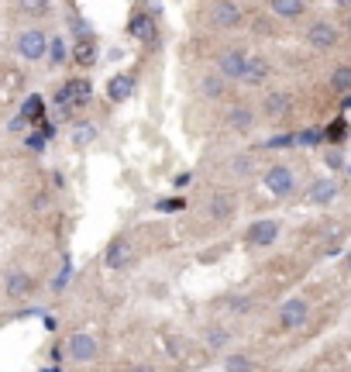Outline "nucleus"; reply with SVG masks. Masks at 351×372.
<instances>
[{
  "label": "nucleus",
  "mask_w": 351,
  "mask_h": 372,
  "mask_svg": "<svg viewBox=\"0 0 351 372\" xmlns=\"http://www.w3.org/2000/svg\"><path fill=\"white\" fill-rule=\"evenodd\" d=\"M262 190H266L269 197H275V200H290V197H297V190H299L297 169L286 165V162L269 165V169L262 173Z\"/></svg>",
  "instance_id": "obj_1"
},
{
  "label": "nucleus",
  "mask_w": 351,
  "mask_h": 372,
  "mask_svg": "<svg viewBox=\"0 0 351 372\" xmlns=\"http://www.w3.org/2000/svg\"><path fill=\"white\" fill-rule=\"evenodd\" d=\"M307 320H310V300L307 296H290L275 314V327L279 331H299Z\"/></svg>",
  "instance_id": "obj_2"
},
{
  "label": "nucleus",
  "mask_w": 351,
  "mask_h": 372,
  "mask_svg": "<svg viewBox=\"0 0 351 372\" xmlns=\"http://www.w3.org/2000/svg\"><path fill=\"white\" fill-rule=\"evenodd\" d=\"M14 52L21 55L25 62L45 59V52H49V35H45L42 28H25V31L14 38Z\"/></svg>",
  "instance_id": "obj_3"
},
{
  "label": "nucleus",
  "mask_w": 351,
  "mask_h": 372,
  "mask_svg": "<svg viewBox=\"0 0 351 372\" xmlns=\"http://www.w3.org/2000/svg\"><path fill=\"white\" fill-rule=\"evenodd\" d=\"M135 245L128 238H114L107 241V248H104V266L110 269V272H128V269L135 266Z\"/></svg>",
  "instance_id": "obj_4"
},
{
  "label": "nucleus",
  "mask_w": 351,
  "mask_h": 372,
  "mask_svg": "<svg viewBox=\"0 0 351 372\" xmlns=\"http://www.w3.org/2000/svg\"><path fill=\"white\" fill-rule=\"evenodd\" d=\"M279 231H282L279 221L262 217V221L248 224V231H244V245H248V248H272V245L279 241Z\"/></svg>",
  "instance_id": "obj_5"
},
{
  "label": "nucleus",
  "mask_w": 351,
  "mask_h": 372,
  "mask_svg": "<svg viewBox=\"0 0 351 372\" xmlns=\"http://www.w3.org/2000/svg\"><path fill=\"white\" fill-rule=\"evenodd\" d=\"M244 62H248V52H244L242 45H231V49H224V52L217 55V73L227 83H238L244 73Z\"/></svg>",
  "instance_id": "obj_6"
},
{
  "label": "nucleus",
  "mask_w": 351,
  "mask_h": 372,
  "mask_svg": "<svg viewBox=\"0 0 351 372\" xmlns=\"http://www.w3.org/2000/svg\"><path fill=\"white\" fill-rule=\"evenodd\" d=\"M258 114H262L266 121H282V117H290V114H293V93H286V90L266 93L262 104H258Z\"/></svg>",
  "instance_id": "obj_7"
},
{
  "label": "nucleus",
  "mask_w": 351,
  "mask_h": 372,
  "mask_svg": "<svg viewBox=\"0 0 351 372\" xmlns=\"http://www.w3.org/2000/svg\"><path fill=\"white\" fill-rule=\"evenodd\" d=\"M73 362H93L97 355H100V345H97V338L93 335H86V331H76V335H69L66 338V348H62Z\"/></svg>",
  "instance_id": "obj_8"
},
{
  "label": "nucleus",
  "mask_w": 351,
  "mask_h": 372,
  "mask_svg": "<svg viewBox=\"0 0 351 372\" xmlns=\"http://www.w3.org/2000/svg\"><path fill=\"white\" fill-rule=\"evenodd\" d=\"M255 121H258V110L251 104H231L224 114V128L231 134H248L255 128Z\"/></svg>",
  "instance_id": "obj_9"
},
{
  "label": "nucleus",
  "mask_w": 351,
  "mask_h": 372,
  "mask_svg": "<svg viewBox=\"0 0 351 372\" xmlns=\"http://www.w3.org/2000/svg\"><path fill=\"white\" fill-rule=\"evenodd\" d=\"M338 38H341V31L331 25V21H314V25L307 28V45L314 52H331L338 45Z\"/></svg>",
  "instance_id": "obj_10"
},
{
  "label": "nucleus",
  "mask_w": 351,
  "mask_h": 372,
  "mask_svg": "<svg viewBox=\"0 0 351 372\" xmlns=\"http://www.w3.org/2000/svg\"><path fill=\"white\" fill-rule=\"evenodd\" d=\"M35 293V276L25 269H7L4 276V296L7 300H28Z\"/></svg>",
  "instance_id": "obj_11"
},
{
  "label": "nucleus",
  "mask_w": 351,
  "mask_h": 372,
  "mask_svg": "<svg viewBox=\"0 0 351 372\" xmlns=\"http://www.w3.org/2000/svg\"><path fill=\"white\" fill-rule=\"evenodd\" d=\"M207 18H210L214 28H242L244 25V11L234 0H214V7H210Z\"/></svg>",
  "instance_id": "obj_12"
},
{
  "label": "nucleus",
  "mask_w": 351,
  "mask_h": 372,
  "mask_svg": "<svg viewBox=\"0 0 351 372\" xmlns=\"http://www.w3.org/2000/svg\"><path fill=\"white\" fill-rule=\"evenodd\" d=\"M238 214V197L234 193H227V190H217V193H210V200H207V217L210 221H231Z\"/></svg>",
  "instance_id": "obj_13"
},
{
  "label": "nucleus",
  "mask_w": 351,
  "mask_h": 372,
  "mask_svg": "<svg viewBox=\"0 0 351 372\" xmlns=\"http://www.w3.org/2000/svg\"><path fill=\"white\" fill-rule=\"evenodd\" d=\"M272 80V62L266 59V55H248V62H244V73L242 80L244 86H266V83Z\"/></svg>",
  "instance_id": "obj_14"
},
{
  "label": "nucleus",
  "mask_w": 351,
  "mask_h": 372,
  "mask_svg": "<svg viewBox=\"0 0 351 372\" xmlns=\"http://www.w3.org/2000/svg\"><path fill=\"white\" fill-rule=\"evenodd\" d=\"M128 35L141 42V45H152L155 38H159V25H155V18L152 14H145V11H135L131 14V21H128Z\"/></svg>",
  "instance_id": "obj_15"
},
{
  "label": "nucleus",
  "mask_w": 351,
  "mask_h": 372,
  "mask_svg": "<svg viewBox=\"0 0 351 372\" xmlns=\"http://www.w3.org/2000/svg\"><path fill=\"white\" fill-rule=\"evenodd\" d=\"M338 193H341L338 180L324 176V180H314V183H310V190H307V200H310L314 207H327V204H334V200H338Z\"/></svg>",
  "instance_id": "obj_16"
},
{
  "label": "nucleus",
  "mask_w": 351,
  "mask_h": 372,
  "mask_svg": "<svg viewBox=\"0 0 351 372\" xmlns=\"http://www.w3.org/2000/svg\"><path fill=\"white\" fill-rule=\"evenodd\" d=\"M135 93V73H117L107 80V100L110 104H124Z\"/></svg>",
  "instance_id": "obj_17"
},
{
  "label": "nucleus",
  "mask_w": 351,
  "mask_h": 372,
  "mask_svg": "<svg viewBox=\"0 0 351 372\" xmlns=\"http://www.w3.org/2000/svg\"><path fill=\"white\" fill-rule=\"evenodd\" d=\"M200 93H203L207 100H224V97H227V80H224L217 69L214 73H203V76H200Z\"/></svg>",
  "instance_id": "obj_18"
},
{
  "label": "nucleus",
  "mask_w": 351,
  "mask_h": 372,
  "mask_svg": "<svg viewBox=\"0 0 351 372\" xmlns=\"http://www.w3.org/2000/svg\"><path fill=\"white\" fill-rule=\"evenodd\" d=\"M231 327H224V324H210L207 331H203V348L207 351H224V348L231 345Z\"/></svg>",
  "instance_id": "obj_19"
},
{
  "label": "nucleus",
  "mask_w": 351,
  "mask_h": 372,
  "mask_svg": "<svg viewBox=\"0 0 351 372\" xmlns=\"http://www.w3.org/2000/svg\"><path fill=\"white\" fill-rule=\"evenodd\" d=\"M269 7H272V14L282 18V21H297V18H303V11H307L303 0H269Z\"/></svg>",
  "instance_id": "obj_20"
},
{
  "label": "nucleus",
  "mask_w": 351,
  "mask_h": 372,
  "mask_svg": "<svg viewBox=\"0 0 351 372\" xmlns=\"http://www.w3.org/2000/svg\"><path fill=\"white\" fill-rule=\"evenodd\" d=\"M42 117H45V97L31 93L25 104H21V121H25V124H38Z\"/></svg>",
  "instance_id": "obj_21"
},
{
  "label": "nucleus",
  "mask_w": 351,
  "mask_h": 372,
  "mask_svg": "<svg viewBox=\"0 0 351 372\" xmlns=\"http://www.w3.org/2000/svg\"><path fill=\"white\" fill-rule=\"evenodd\" d=\"M97 138H100V128H97L93 121H83V124L73 128V145H76V149H90Z\"/></svg>",
  "instance_id": "obj_22"
},
{
  "label": "nucleus",
  "mask_w": 351,
  "mask_h": 372,
  "mask_svg": "<svg viewBox=\"0 0 351 372\" xmlns=\"http://www.w3.org/2000/svg\"><path fill=\"white\" fill-rule=\"evenodd\" d=\"M73 59L80 62L83 69H90V66L97 62V42H93V38H80L76 49H73Z\"/></svg>",
  "instance_id": "obj_23"
},
{
  "label": "nucleus",
  "mask_w": 351,
  "mask_h": 372,
  "mask_svg": "<svg viewBox=\"0 0 351 372\" xmlns=\"http://www.w3.org/2000/svg\"><path fill=\"white\" fill-rule=\"evenodd\" d=\"M224 372H255V362H251V355H244V351H231V355L224 359Z\"/></svg>",
  "instance_id": "obj_24"
},
{
  "label": "nucleus",
  "mask_w": 351,
  "mask_h": 372,
  "mask_svg": "<svg viewBox=\"0 0 351 372\" xmlns=\"http://www.w3.org/2000/svg\"><path fill=\"white\" fill-rule=\"evenodd\" d=\"M331 90L334 93H351V66H338L331 73Z\"/></svg>",
  "instance_id": "obj_25"
},
{
  "label": "nucleus",
  "mask_w": 351,
  "mask_h": 372,
  "mask_svg": "<svg viewBox=\"0 0 351 372\" xmlns=\"http://www.w3.org/2000/svg\"><path fill=\"white\" fill-rule=\"evenodd\" d=\"M45 59H49L52 66H62V62L69 59V49H66V42H62V38H52V42H49V52H45Z\"/></svg>",
  "instance_id": "obj_26"
},
{
  "label": "nucleus",
  "mask_w": 351,
  "mask_h": 372,
  "mask_svg": "<svg viewBox=\"0 0 351 372\" xmlns=\"http://www.w3.org/2000/svg\"><path fill=\"white\" fill-rule=\"evenodd\" d=\"M231 173L234 176H251L255 173V156H234L231 159Z\"/></svg>",
  "instance_id": "obj_27"
},
{
  "label": "nucleus",
  "mask_w": 351,
  "mask_h": 372,
  "mask_svg": "<svg viewBox=\"0 0 351 372\" xmlns=\"http://www.w3.org/2000/svg\"><path fill=\"white\" fill-rule=\"evenodd\" d=\"M69 28H73L76 42H80V38H93V28L86 25V18H80V14H73V18H69Z\"/></svg>",
  "instance_id": "obj_28"
},
{
  "label": "nucleus",
  "mask_w": 351,
  "mask_h": 372,
  "mask_svg": "<svg viewBox=\"0 0 351 372\" xmlns=\"http://www.w3.org/2000/svg\"><path fill=\"white\" fill-rule=\"evenodd\" d=\"M224 307H227V310H231V314H248V310H251V307H255V303H251V300H248V296H227V300H224Z\"/></svg>",
  "instance_id": "obj_29"
},
{
  "label": "nucleus",
  "mask_w": 351,
  "mask_h": 372,
  "mask_svg": "<svg viewBox=\"0 0 351 372\" xmlns=\"http://www.w3.org/2000/svg\"><path fill=\"white\" fill-rule=\"evenodd\" d=\"M18 7L31 14V18H38V14H45L49 11V0H18Z\"/></svg>",
  "instance_id": "obj_30"
},
{
  "label": "nucleus",
  "mask_w": 351,
  "mask_h": 372,
  "mask_svg": "<svg viewBox=\"0 0 351 372\" xmlns=\"http://www.w3.org/2000/svg\"><path fill=\"white\" fill-rule=\"evenodd\" d=\"M155 207L162 214H179V211H186V200L183 197H169V200H159Z\"/></svg>",
  "instance_id": "obj_31"
},
{
  "label": "nucleus",
  "mask_w": 351,
  "mask_h": 372,
  "mask_svg": "<svg viewBox=\"0 0 351 372\" xmlns=\"http://www.w3.org/2000/svg\"><path fill=\"white\" fill-rule=\"evenodd\" d=\"M345 134H348V124H345V121H334V124L324 132V138L327 141H345Z\"/></svg>",
  "instance_id": "obj_32"
},
{
  "label": "nucleus",
  "mask_w": 351,
  "mask_h": 372,
  "mask_svg": "<svg viewBox=\"0 0 351 372\" xmlns=\"http://www.w3.org/2000/svg\"><path fill=\"white\" fill-rule=\"evenodd\" d=\"M25 141H28V149H31V152H42V149H45V145H49V141H45V138H42V134H28Z\"/></svg>",
  "instance_id": "obj_33"
},
{
  "label": "nucleus",
  "mask_w": 351,
  "mask_h": 372,
  "mask_svg": "<svg viewBox=\"0 0 351 372\" xmlns=\"http://www.w3.org/2000/svg\"><path fill=\"white\" fill-rule=\"evenodd\" d=\"M327 165H331V169H341V165H345V156H341V152H338V149H331V152H327Z\"/></svg>",
  "instance_id": "obj_34"
},
{
  "label": "nucleus",
  "mask_w": 351,
  "mask_h": 372,
  "mask_svg": "<svg viewBox=\"0 0 351 372\" xmlns=\"http://www.w3.org/2000/svg\"><path fill=\"white\" fill-rule=\"evenodd\" d=\"M189 183H193V173H179V176L172 180V186H176V190H186Z\"/></svg>",
  "instance_id": "obj_35"
},
{
  "label": "nucleus",
  "mask_w": 351,
  "mask_h": 372,
  "mask_svg": "<svg viewBox=\"0 0 351 372\" xmlns=\"http://www.w3.org/2000/svg\"><path fill=\"white\" fill-rule=\"evenodd\" d=\"M338 7H345V11H351V0H334Z\"/></svg>",
  "instance_id": "obj_36"
},
{
  "label": "nucleus",
  "mask_w": 351,
  "mask_h": 372,
  "mask_svg": "<svg viewBox=\"0 0 351 372\" xmlns=\"http://www.w3.org/2000/svg\"><path fill=\"white\" fill-rule=\"evenodd\" d=\"M345 31H348V35H351V14H348V18H345Z\"/></svg>",
  "instance_id": "obj_37"
},
{
  "label": "nucleus",
  "mask_w": 351,
  "mask_h": 372,
  "mask_svg": "<svg viewBox=\"0 0 351 372\" xmlns=\"http://www.w3.org/2000/svg\"><path fill=\"white\" fill-rule=\"evenodd\" d=\"M42 372H59V369H42Z\"/></svg>",
  "instance_id": "obj_38"
},
{
  "label": "nucleus",
  "mask_w": 351,
  "mask_h": 372,
  "mask_svg": "<svg viewBox=\"0 0 351 372\" xmlns=\"http://www.w3.org/2000/svg\"><path fill=\"white\" fill-rule=\"evenodd\" d=\"M348 269H351V252H348Z\"/></svg>",
  "instance_id": "obj_39"
}]
</instances>
